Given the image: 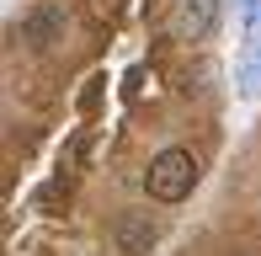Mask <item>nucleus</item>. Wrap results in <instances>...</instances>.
<instances>
[{
	"instance_id": "20e7f679",
	"label": "nucleus",
	"mask_w": 261,
	"mask_h": 256,
	"mask_svg": "<svg viewBox=\"0 0 261 256\" xmlns=\"http://www.w3.org/2000/svg\"><path fill=\"white\" fill-rule=\"evenodd\" d=\"M234 6H240V21H245V27L261 21V0H234Z\"/></svg>"
},
{
	"instance_id": "f257e3e1",
	"label": "nucleus",
	"mask_w": 261,
	"mask_h": 256,
	"mask_svg": "<svg viewBox=\"0 0 261 256\" xmlns=\"http://www.w3.org/2000/svg\"><path fill=\"white\" fill-rule=\"evenodd\" d=\"M192 187H197V155L181 149V144H165L144 171V192L155 203H187Z\"/></svg>"
},
{
	"instance_id": "f03ea898",
	"label": "nucleus",
	"mask_w": 261,
	"mask_h": 256,
	"mask_svg": "<svg viewBox=\"0 0 261 256\" xmlns=\"http://www.w3.org/2000/svg\"><path fill=\"white\" fill-rule=\"evenodd\" d=\"M213 27H219V0H181V16H176V32H181L187 43H203Z\"/></svg>"
},
{
	"instance_id": "7ed1b4c3",
	"label": "nucleus",
	"mask_w": 261,
	"mask_h": 256,
	"mask_svg": "<svg viewBox=\"0 0 261 256\" xmlns=\"http://www.w3.org/2000/svg\"><path fill=\"white\" fill-rule=\"evenodd\" d=\"M117 246H123V256H144L149 246H155V224H144V219H128V224L117 229Z\"/></svg>"
}]
</instances>
